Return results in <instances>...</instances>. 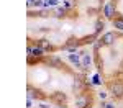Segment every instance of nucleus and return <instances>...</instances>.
Returning a JSON list of instances; mask_svg holds the SVG:
<instances>
[{"label": "nucleus", "instance_id": "9b49d317", "mask_svg": "<svg viewBox=\"0 0 123 108\" xmlns=\"http://www.w3.org/2000/svg\"><path fill=\"white\" fill-rule=\"evenodd\" d=\"M102 28H104V23H102V21H97V26H95V31L98 33V31H102Z\"/></svg>", "mask_w": 123, "mask_h": 108}, {"label": "nucleus", "instance_id": "f03ea898", "mask_svg": "<svg viewBox=\"0 0 123 108\" xmlns=\"http://www.w3.org/2000/svg\"><path fill=\"white\" fill-rule=\"evenodd\" d=\"M112 92H113V95H117V97H122L123 95V85L115 84L113 87H112Z\"/></svg>", "mask_w": 123, "mask_h": 108}, {"label": "nucleus", "instance_id": "7ed1b4c3", "mask_svg": "<svg viewBox=\"0 0 123 108\" xmlns=\"http://www.w3.org/2000/svg\"><path fill=\"white\" fill-rule=\"evenodd\" d=\"M113 33H107V34H104V38H102V43L104 44H112L113 43Z\"/></svg>", "mask_w": 123, "mask_h": 108}, {"label": "nucleus", "instance_id": "f8f14e48", "mask_svg": "<svg viewBox=\"0 0 123 108\" xmlns=\"http://www.w3.org/2000/svg\"><path fill=\"white\" fill-rule=\"evenodd\" d=\"M41 48L48 49V48H51V46H49V43H48V41H43V43H41Z\"/></svg>", "mask_w": 123, "mask_h": 108}, {"label": "nucleus", "instance_id": "2eb2a0df", "mask_svg": "<svg viewBox=\"0 0 123 108\" xmlns=\"http://www.w3.org/2000/svg\"><path fill=\"white\" fill-rule=\"evenodd\" d=\"M35 2L36 0H28V5H35Z\"/></svg>", "mask_w": 123, "mask_h": 108}, {"label": "nucleus", "instance_id": "9d476101", "mask_svg": "<svg viewBox=\"0 0 123 108\" xmlns=\"http://www.w3.org/2000/svg\"><path fill=\"white\" fill-rule=\"evenodd\" d=\"M48 62H49V64H53V66H57V64H59V59H57V57H49Z\"/></svg>", "mask_w": 123, "mask_h": 108}, {"label": "nucleus", "instance_id": "ddd939ff", "mask_svg": "<svg viewBox=\"0 0 123 108\" xmlns=\"http://www.w3.org/2000/svg\"><path fill=\"white\" fill-rule=\"evenodd\" d=\"M43 3H44V0H36V2H35L36 7H43Z\"/></svg>", "mask_w": 123, "mask_h": 108}, {"label": "nucleus", "instance_id": "20e7f679", "mask_svg": "<svg viewBox=\"0 0 123 108\" xmlns=\"http://www.w3.org/2000/svg\"><path fill=\"white\" fill-rule=\"evenodd\" d=\"M89 64H90V56H89V54H82L80 66H82V67H89Z\"/></svg>", "mask_w": 123, "mask_h": 108}, {"label": "nucleus", "instance_id": "6e6552de", "mask_svg": "<svg viewBox=\"0 0 123 108\" xmlns=\"http://www.w3.org/2000/svg\"><path fill=\"white\" fill-rule=\"evenodd\" d=\"M85 103H87V100H85V98H79V100L76 102V107L77 108H84Z\"/></svg>", "mask_w": 123, "mask_h": 108}, {"label": "nucleus", "instance_id": "dca6fc26", "mask_svg": "<svg viewBox=\"0 0 123 108\" xmlns=\"http://www.w3.org/2000/svg\"><path fill=\"white\" fill-rule=\"evenodd\" d=\"M105 108H113V105H112V103H107V105H105Z\"/></svg>", "mask_w": 123, "mask_h": 108}, {"label": "nucleus", "instance_id": "0eeeda50", "mask_svg": "<svg viewBox=\"0 0 123 108\" xmlns=\"http://www.w3.org/2000/svg\"><path fill=\"white\" fill-rule=\"evenodd\" d=\"M69 61H71V62H74L76 66H79V62H80V61H79V56H77V54H69Z\"/></svg>", "mask_w": 123, "mask_h": 108}, {"label": "nucleus", "instance_id": "1a4fd4ad", "mask_svg": "<svg viewBox=\"0 0 123 108\" xmlns=\"http://www.w3.org/2000/svg\"><path fill=\"white\" fill-rule=\"evenodd\" d=\"M57 0H44V3H43V7H53V5H56Z\"/></svg>", "mask_w": 123, "mask_h": 108}, {"label": "nucleus", "instance_id": "4468645a", "mask_svg": "<svg viewBox=\"0 0 123 108\" xmlns=\"http://www.w3.org/2000/svg\"><path fill=\"white\" fill-rule=\"evenodd\" d=\"M64 13V8H57V15H62Z\"/></svg>", "mask_w": 123, "mask_h": 108}, {"label": "nucleus", "instance_id": "f257e3e1", "mask_svg": "<svg viewBox=\"0 0 123 108\" xmlns=\"http://www.w3.org/2000/svg\"><path fill=\"white\" fill-rule=\"evenodd\" d=\"M104 15L107 17V18H112V17L115 15V8H113L112 3H107V5L104 7Z\"/></svg>", "mask_w": 123, "mask_h": 108}, {"label": "nucleus", "instance_id": "39448f33", "mask_svg": "<svg viewBox=\"0 0 123 108\" xmlns=\"http://www.w3.org/2000/svg\"><path fill=\"white\" fill-rule=\"evenodd\" d=\"M28 52L33 56H41L43 54V48H28Z\"/></svg>", "mask_w": 123, "mask_h": 108}, {"label": "nucleus", "instance_id": "f3484780", "mask_svg": "<svg viewBox=\"0 0 123 108\" xmlns=\"http://www.w3.org/2000/svg\"><path fill=\"white\" fill-rule=\"evenodd\" d=\"M39 108H49V107H48V105H44V103H43V105H41V107H39Z\"/></svg>", "mask_w": 123, "mask_h": 108}, {"label": "nucleus", "instance_id": "423d86ee", "mask_svg": "<svg viewBox=\"0 0 123 108\" xmlns=\"http://www.w3.org/2000/svg\"><path fill=\"white\" fill-rule=\"evenodd\" d=\"M113 26H115L117 29H123V20H122V18L113 20Z\"/></svg>", "mask_w": 123, "mask_h": 108}]
</instances>
